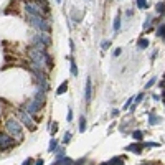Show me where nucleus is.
I'll return each instance as SVG.
<instances>
[{
  "label": "nucleus",
  "mask_w": 165,
  "mask_h": 165,
  "mask_svg": "<svg viewBox=\"0 0 165 165\" xmlns=\"http://www.w3.org/2000/svg\"><path fill=\"white\" fill-rule=\"evenodd\" d=\"M159 122H160V119L159 117H155V116H154V114H150L149 116V124H159Z\"/></svg>",
  "instance_id": "obj_7"
},
{
  "label": "nucleus",
  "mask_w": 165,
  "mask_h": 165,
  "mask_svg": "<svg viewBox=\"0 0 165 165\" xmlns=\"http://www.w3.org/2000/svg\"><path fill=\"white\" fill-rule=\"evenodd\" d=\"M101 165H109V162H104V163H101Z\"/></svg>",
  "instance_id": "obj_21"
},
{
  "label": "nucleus",
  "mask_w": 165,
  "mask_h": 165,
  "mask_svg": "<svg viewBox=\"0 0 165 165\" xmlns=\"http://www.w3.org/2000/svg\"><path fill=\"white\" fill-rule=\"evenodd\" d=\"M147 45H149V43H147L145 40H140V41H139V46H140V48H145Z\"/></svg>",
  "instance_id": "obj_16"
},
{
  "label": "nucleus",
  "mask_w": 165,
  "mask_h": 165,
  "mask_svg": "<svg viewBox=\"0 0 165 165\" xmlns=\"http://www.w3.org/2000/svg\"><path fill=\"white\" fill-rule=\"evenodd\" d=\"M132 135H134V139H137V140H142V137H144V135H142V132H140V131H135Z\"/></svg>",
  "instance_id": "obj_12"
},
{
  "label": "nucleus",
  "mask_w": 165,
  "mask_h": 165,
  "mask_svg": "<svg viewBox=\"0 0 165 165\" xmlns=\"http://www.w3.org/2000/svg\"><path fill=\"white\" fill-rule=\"evenodd\" d=\"M119 22H121V20H119V15L116 17V22H114V30H119Z\"/></svg>",
  "instance_id": "obj_15"
},
{
  "label": "nucleus",
  "mask_w": 165,
  "mask_h": 165,
  "mask_svg": "<svg viewBox=\"0 0 165 165\" xmlns=\"http://www.w3.org/2000/svg\"><path fill=\"white\" fill-rule=\"evenodd\" d=\"M137 5L140 7V8H145L147 3H145V0H137Z\"/></svg>",
  "instance_id": "obj_14"
},
{
  "label": "nucleus",
  "mask_w": 165,
  "mask_h": 165,
  "mask_svg": "<svg viewBox=\"0 0 165 165\" xmlns=\"http://www.w3.org/2000/svg\"><path fill=\"white\" fill-rule=\"evenodd\" d=\"M13 145V140L10 135L7 134H0V149H8V147Z\"/></svg>",
  "instance_id": "obj_2"
},
{
  "label": "nucleus",
  "mask_w": 165,
  "mask_h": 165,
  "mask_svg": "<svg viewBox=\"0 0 165 165\" xmlns=\"http://www.w3.org/2000/svg\"><path fill=\"white\" fill-rule=\"evenodd\" d=\"M142 144H140V142H137V144H132V145H129L127 147V150H131V152H135V154H140V152H142Z\"/></svg>",
  "instance_id": "obj_4"
},
{
  "label": "nucleus",
  "mask_w": 165,
  "mask_h": 165,
  "mask_svg": "<svg viewBox=\"0 0 165 165\" xmlns=\"http://www.w3.org/2000/svg\"><path fill=\"white\" fill-rule=\"evenodd\" d=\"M71 75L73 76L78 75V69H76V65H75V61H73V59H71Z\"/></svg>",
  "instance_id": "obj_11"
},
{
  "label": "nucleus",
  "mask_w": 165,
  "mask_h": 165,
  "mask_svg": "<svg viewBox=\"0 0 165 165\" xmlns=\"http://www.w3.org/2000/svg\"><path fill=\"white\" fill-rule=\"evenodd\" d=\"M109 45H111V41H104V43H103V48H107Z\"/></svg>",
  "instance_id": "obj_19"
},
{
  "label": "nucleus",
  "mask_w": 165,
  "mask_h": 165,
  "mask_svg": "<svg viewBox=\"0 0 165 165\" xmlns=\"http://www.w3.org/2000/svg\"><path fill=\"white\" fill-rule=\"evenodd\" d=\"M144 147H160V144L159 142H145V144H142Z\"/></svg>",
  "instance_id": "obj_10"
},
{
  "label": "nucleus",
  "mask_w": 165,
  "mask_h": 165,
  "mask_svg": "<svg viewBox=\"0 0 165 165\" xmlns=\"http://www.w3.org/2000/svg\"><path fill=\"white\" fill-rule=\"evenodd\" d=\"M7 131H8V134H12L13 137H22V125H20V122L17 121V119H8L5 124Z\"/></svg>",
  "instance_id": "obj_1"
},
{
  "label": "nucleus",
  "mask_w": 165,
  "mask_h": 165,
  "mask_svg": "<svg viewBox=\"0 0 165 165\" xmlns=\"http://www.w3.org/2000/svg\"><path fill=\"white\" fill-rule=\"evenodd\" d=\"M69 140H71V134H69V132H66L65 139H63V144H69Z\"/></svg>",
  "instance_id": "obj_13"
},
{
  "label": "nucleus",
  "mask_w": 165,
  "mask_h": 165,
  "mask_svg": "<svg viewBox=\"0 0 165 165\" xmlns=\"http://www.w3.org/2000/svg\"><path fill=\"white\" fill-rule=\"evenodd\" d=\"M144 165H149V163H144Z\"/></svg>",
  "instance_id": "obj_22"
},
{
  "label": "nucleus",
  "mask_w": 165,
  "mask_h": 165,
  "mask_svg": "<svg viewBox=\"0 0 165 165\" xmlns=\"http://www.w3.org/2000/svg\"><path fill=\"white\" fill-rule=\"evenodd\" d=\"M20 119H22L23 122H25V125L28 129H30V131H35V129H36V125L33 124V122H31V119L28 117V114H25V112H22V114H20Z\"/></svg>",
  "instance_id": "obj_3"
},
{
  "label": "nucleus",
  "mask_w": 165,
  "mask_h": 165,
  "mask_svg": "<svg viewBox=\"0 0 165 165\" xmlns=\"http://www.w3.org/2000/svg\"><path fill=\"white\" fill-rule=\"evenodd\" d=\"M91 99V79L86 81V101Z\"/></svg>",
  "instance_id": "obj_5"
},
{
  "label": "nucleus",
  "mask_w": 165,
  "mask_h": 165,
  "mask_svg": "<svg viewBox=\"0 0 165 165\" xmlns=\"http://www.w3.org/2000/svg\"><path fill=\"white\" fill-rule=\"evenodd\" d=\"M109 165H124V160L119 159V157H116V159H112L109 162Z\"/></svg>",
  "instance_id": "obj_8"
},
{
  "label": "nucleus",
  "mask_w": 165,
  "mask_h": 165,
  "mask_svg": "<svg viewBox=\"0 0 165 165\" xmlns=\"http://www.w3.org/2000/svg\"><path fill=\"white\" fill-rule=\"evenodd\" d=\"M79 131H81V132L86 131V119H84V116L81 117V121H79Z\"/></svg>",
  "instance_id": "obj_9"
},
{
  "label": "nucleus",
  "mask_w": 165,
  "mask_h": 165,
  "mask_svg": "<svg viewBox=\"0 0 165 165\" xmlns=\"http://www.w3.org/2000/svg\"><path fill=\"white\" fill-rule=\"evenodd\" d=\"M22 165H31V159H27V160H25V162H23Z\"/></svg>",
  "instance_id": "obj_18"
},
{
  "label": "nucleus",
  "mask_w": 165,
  "mask_h": 165,
  "mask_svg": "<svg viewBox=\"0 0 165 165\" xmlns=\"http://www.w3.org/2000/svg\"><path fill=\"white\" fill-rule=\"evenodd\" d=\"M66 87H68V83L65 81V83L61 84V86L58 87V91H56V94H65V93H66Z\"/></svg>",
  "instance_id": "obj_6"
},
{
  "label": "nucleus",
  "mask_w": 165,
  "mask_h": 165,
  "mask_svg": "<svg viewBox=\"0 0 165 165\" xmlns=\"http://www.w3.org/2000/svg\"><path fill=\"white\" fill-rule=\"evenodd\" d=\"M36 165H43V160H38V162H36Z\"/></svg>",
  "instance_id": "obj_20"
},
{
  "label": "nucleus",
  "mask_w": 165,
  "mask_h": 165,
  "mask_svg": "<svg viewBox=\"0 0 165 165\" xmlns=\"http://www.w3.org/2000/svg\"><path fill=\"white\" fill-rule=\"evenodd\" d=\"M56 145H58V144H56V140L53 139V140H51V144H50V150H55Z\"/></svg>",
  "instance_id": "obj_17"
}]
</instances>
